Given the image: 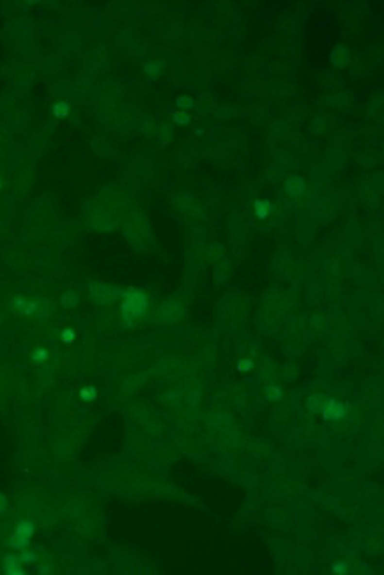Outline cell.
Listing matches in <instances>:
<instances>
[{
	"label": "cell",
	"instance_id": "1",
	"mask_svg": "<svg viewBox=\"0 0 384 575\" xmlns=\"http://www.w3.org/2000/svg\"><path fill=\"white\" fill-rule=\"evenodd\" d=\"M147 310H149V296L136 289L126 290L120 305V315L128 324L131 326L135 319L145 317Z\"/></svg>",
	"mask_w": 384,
	"mask_h": 575
},
{
	"label": "cell",
	"instance_id": "2",
	"mask_svg": "<svg viewBox=\"0 0 384 575\" xmlns=\"http://www.w3.org/2000/svg\"><path fill=\"white\" fill-rule=\"evenodd\" d=\"M90 299L94 301L96 305H112L117 299L124 297V289L120 287L105 285V283H90Z\"/></svg>",
	"mask_w": 384,
	"mask_h": 575
},
{
	"label": "cell",
	"instance_id": "3",
	"mask_svg": "<svg viewBox=\"0 0 384 575\" xmlns=\"http://www.w3.org/2000/svg\"><path fill=\"white\" fill-rule=\"evenodd\" d=\"M34 535V524L30 520H21L18 522L15 529V535L11 536L9 540V547H13L15 550H23L30 545V538Z\"/></svg>",
	"mask_w": 384,
	"mask_h": 575
},
{
	"label": "cell",
	"instance_id": "4",
	"mask_svg": "<svg viewBox=\"0 0 384 575\" xmlns=\"http://www.w3.org/2000/svg\"><path fill=\"white\" fill-rule=\"evenodd\" d=\"M320 414L329 421L342 420V418L347 414V405L342 404V402H338V400H333V398H328V400L324 402V405H322Z\"/></svg>",
	"mask_w": 384,
	"mask_h": 575
},
{
	"label": "cell",
	"instance_id": "5",
	"mask_svg": "<svg viewBox=\"0 0 384 575\" xmlns=\"http://www.w3.org/2000/svg\"><path fill=\"white\" fill-rule=\"evenodd\" d=\"M158 317L163 322H175V320H179L183 317V306L177 301H167L160 306Z\"/></svg>",
	"mask_w": 384,
	"mask_h": 575
},
{
	"label": "cell",
	"instance_id": "6",
	"mask_svg": "<svg viewBox=\"0 0 384 575\" xmlns=\"http://www.w3.org/2000/svg\"><path fill=\"white\" fill-rule=\"evenodd\" d=\"M284 190L285 193L292 198H298V197L304 195V190H306V182H304L303 177L300 175H289L287 179L284 181Z\"/></svg>",
	"mask_w": 384,
	"mask_h": 575
},
{
	"label": "cell",
	"instance_id": "7",
	"mask_svg": "<svg viewBox=\"0 0 384 575\" xmlns=\"http://www.w3.org/2000/svg\"><path fill=\"white\" fill-rule=\"evenodd\" d=\"M2 572L5 575H23V568H21V559L20 556L16 554H7L2 561Z\"/></svg>",
	"mask_w": 384,
	"mask_h": 575
},
{
	"label": "cell",
	"instance_id": "8",
	"mask_svg": "<svg viewBox=\"0 0 384 575\" xmlns=\"http://www.w3.org/2000/svg\"><path fill=\"white\" fill-rule=\"evenodd\" d=\"M349 59H351V51H349V48L344 45H338L333 51H331V64H333L334 67H345L347 62H349Z\"/></svg>",
	"mask_w": 384,
	"mask_h": 575
},
{
	"label": "cell",
	"instance_id": "9",
	"mask_svg": "<svg viewBox=\"0 0 384 575\" xmlns=\"http://www.w3.org/2000/svg\"><path fill=\"white\" fill-rule=\"evenodd\" d=\"M253 211L257 220H267V216L274 211V204L271 200H255Z\"/></svg>",
	"mask_w": 384,
	"mask_h": 575
},
{
	"label": "cell",
	"instance_id": "10",
	"mask_svg": "<svg viewBox=\"0 0 384 575\" xmlns=\"http://www.w3.org/2000/svg\"><path fill=\"white\" fill-rule=\"evenodd\" d=\"M328 400V396L324 395H312L306 398V409L310 411V412H317V414H320V411H322V405H324V402Z\"/></svg>",
	"mask_w": 384,
	"mask_h": 575
},
{
	"label": "cell",
	"instance_id": "11",
	"mask_svg": "<svg viewBox=\"0 0 384 575\" xmlns=\"http://www.w3.org/2000/svg\"><path fill=\"white\" fill-rule=\"evenodd\" d=\"M78 301H80V296H78L76 290H66L60 296V305L64 308H73V306L78 305Z\"/></svg>",
	"mask_w": 384,
	"mask_h": 575
},
{
	"label": "cell",
	"instance_id": "12",
	"mask_svg": "<svg viewBox=\"0 0 384 575\" xmlns=\"http://www.w3.org/2000/svg\"><path fill=\"white\" fill-rule=\"evenodd\" d=\"M161 69H163V62H161V60H150V62H147V64L144 66V73L149 76L150 80L158 78Z\"/></svg>",
	"mask_w": 384,
	"mask_h": 575
},
{
	"label": "cell",
	"instance_id": "13",
	"mask_svg": "<svg viewBox=\"0 0 384 575\" xmlns=\"http://www.w3.org/2000/svg\"><path fill=\"white\" fill-rule=\"evenodd\" d=\"M48 358H50V352H48L46 347H35V349L32 350V354H30V360H32V363H35V365H43V363H46Z\"/></svg>",
	"mask_w": 384,
	"mask_h": 575
},
{
	"label": "cell",
	"instance_id": "14",
	"mask_svg": "<svg viewBox=\"0 0 384 575\" xmlns=\"http://www.w3.org/2000/svg\"><path fill=\"white\" fill-rule=\"evenodd\" d=\"M41 305H43V299H27L25 308H23V312H21V315H25V317L37 315Z\"/></svg>",
	"mask_w": 384,
	"mask_h": 575
},
{
	"label": "cell",
	"instance_id": "15",
	"mask_svg": "<svg viewBox=\"0 0 384 575\" xmlns=\"http://www.w3.org/2000/svg\"><path fill=\"white\" fill-rule=\"evenodd\" d=\"M264 393H266V398L271 402H276L280 400L282 396H284V391H282V388L280 386H274V384H266L264 386Z\"/></svg>",
	"mask_w": 384,
	"mask_h": 575
},
{
	"label": "cell",
	"instance_id": "16",
	"mask_svg": "<svg viewBox=\"0 0 384 575\" xmlns=\"http://www.w3.org/2000/svg\"><path fill=\"white\" fill-rule=\"evenodd\" d=\"M51 114L57 119H66L69 115V105L66 101H57L53 106H51Z\"/></svg>",
	"mask_w": 384,
	"mask_h": 575
},
{
	"label": "cell",
	"instance_id": "17",
	"mask_svg": "<svg viewBox=\"0 0 384 575\" xmlns=\"http://www.w3.org/2000/svg\"><path fill=\"white\" fill-rule=\"evenodd\" d=\"M80 398L83 402H94L98 398V391L94 386H85L80 390Z\"/></svg>",
	"mask_w": 384,
	"mask_h": 575
},
{
	"label": "cell",
	"instance_id": "18",
	"mask_svg": "<svg viewBox=\"0 0 384 575\" xmlns=\"http://www.w3.org/2000/svg\"><path fill=\"white\" fill-rule=\"evenodd\" d=\"M175 105H177V108L186 112V110H191V108H193L195 101H193V98H190V96H179V98L175 99Z\"/></svg>",
	"mask_w": 384,
	"mask_h": 575
},
{
	"label": "cell",
	"instance_id": "19",
	"mask_svg": "<svg viewBox=\"0 0 384 575\" xmlns=\"http://www.w3.org/2000/svg\"><path fill=\"white\" fill-rule=\"evenodd\" d=\"M25 303H27V297H23V296H15L13 299H11V312H15V313H20L23 312V308H25Z\"/></svg>",
	"mask_w": 384,
	"mask_h": 575
},
{
	"label": "cell",
	"instance_id": "20",
	"mask_svg": "<svg viewBox=\"0 0 384 575\" xmlns=\"http://www.w3.org/2000/svg\"><path fill=\"white\" fill-rule=\"evenodd\" d=\"M20 559L23 565H34V563H37V554H35L34 550H29V547H27V549L21 550Z\"/></svg>",
	"mask_w": 384,
	"mask_h": 575
},
{
	"label": "cell",
	"instance_id": "21",
	"mask_svg": "<svg viewBox=\"0 0 384 575\" xmlns=\"http://www.w3.org/2000/svg\"><path fill=\"white\" fill-rule=\"evenodd\" d=\"M172 120L179 126H188L191 122V117L186 112L179 110V112H172Z\"/></svg>",
	"mask_w": 384,
	"mask_h": 575
},
{
	"label": "cell",
	"instance_id": "22",
	"mask_svg": "<svg viewBox=\"0 0 384 575\" xmlns=\"http://www.w3.org/2000/svg\"><path fill=\"white\" fill-rule=\"evenodd\" d=\"M331 572H333L334 575H345L349 574V566H347V563H344V561H336L333 566H331Z\"/></svg>",
	"mask_w": 384,
	"mask_h": 575
},
{
	"label": "cell",
	"instance_id": "23",
	"mask_svg": "<svg viewBox=\"0 0 384 575\" xmlns=\"http://www.w3.org/2000/svg\"><path fill=\"white\" fill-rule=\"evenodd\" d=\"M60 340L64 342V344H73V342L76 340V333L71 328H66L62 333H60Z\"/></svg>",
	"mask_w": 384,
	"mask_h": 575
},
{
	"label": "cell",
	"instance_id": "24",
	"mask_svg": "<svg viewBox=\"0 0 384 575\" xmlns=\"http://www.w3.org/2000/svg\"><path fill=\"white\" fill-rule=\"evenodd\" d=\"M237 370H239V372L253 370V361H251V360H241L239 365H237Z\"/></svg>",
	"mask_w": 384,
	"mask_h": 575
},
{
	"label": "cell",
	"instance_id": "25",
	"mask_svg": "<svg viewBox=\"0 0 384 575\" xmlns=\"http://www.w3.org/2000/svg\"><path fill=\"white\" fill-rule=\"evenodd\" d=\"M51 572H53V566H51V565L39 566V574H43V575H48V574H51Z\"/></svg>",
	"mask_w": 384,
	"mask_h": 575
},
{
	"label": "cell",
	"instance_id": "26",
	"mask_svg": "<svg viewBox=\"0 0 384 575\" xmlns=\"http://www.w3.org/2000/svg\"><path fill=\"white\" fill-rule=\"evenodd\" d=\"M7 510V501H5V495L0 494V513H4Z\"/></svg>",
	"mask_w": 384,
	"mask_h": 575
},
{
	"label": "cell",
	"instance_id": "27",
	"mask_svg": "<svg viewBox=\"0 0 384 575\" xmlns=\"http://www.w3.org/2000/svg\"><path fill=\"white\" fill-rule=\"evenodd\" d=\"M2 188H4V179L0 177V190H2Z\"/></svg>",
	"mask_w": 384,
	"mask_h": 575
}]
</instances>
